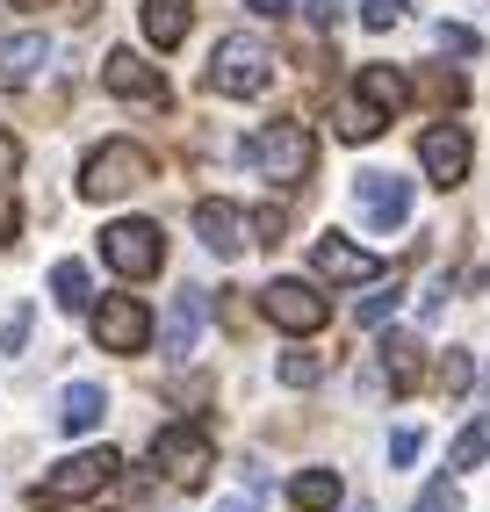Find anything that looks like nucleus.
Wrapping results in <instances>:
<instances>
[{"instance_id": "nucleus-1", "label": "nucleus", "mask_w": 490, "mask_h": 512, "mask_svg": "<svg viewBox=\"0 0 490 512\" xmlns=\"http://www.w3.org/2000/svg\"><path fill=\"white\" fill-rule=\"evenodd\" d=\"M209 94H231V101H245V94H267V80H274V51L260 44V37H224L217 51H209Z\"/></svg>"}, {"instance_id": "nucleus-2", "label": "nucleus", "mask_w": 490, "mask_h": 512, "mask_svg": "<svg viewBox=\"0 0 490 512\" xmlns=\"http://www.w3.org/2000/svg\"><path fill=\"white\" fill-rule=\"evenodd\" d=\"M145 181H152V152H145V145H130V138L94 145L87 166H80V195H87V202H116V195L145 188Z\"/></svg>"}, {"instance_id": "nucleus-3", "label": "nucleus", "mask_w": 490, "mask_h": 512, "mask_svg": "<svg viewBox=\"0 0 490 512\" xmlns=\"http://www.w3.org/2000/svg\"><path fill=\"white\" fill-rule=\"evenodd\" d=\"M245 159H253L274 188H296V181L310 174V159H318V138H310L303 123H267L260 138L245 145Z\"/></svg>"}, {"instance_id": "nucleus-4", "label": "nucleus", "mask_w": 490, "mask_h": 512, "mask_svg": "<svg viewBox=\"0 0 490 512\" xmlns=\"http://www.w3.org/2000/svg\"><path fill=\"white\" fill-rule=\"evenodd\" d=\"M101 260H109L123 282H145V275H159L166 238H159V224H152V217H123V224L101 231Z\"/></svg>"}, {"instance_id": "nucleus-5", "label": "nucleus", "mask_w": 490, "mask_h": 512, "mask_svg": "<svg viewBox=\"0 0 490 512\" xmlns=\"http://www.w3.org/2000/svg\"><path fill=\"white\" fill-rule=\"evenodd\" d=\"M209 462H217V448H209L202 426H166V433L152 440V469H166V484H181V491L202 484Z\"/></svg>"}, {"instance_id": "nucleus-6", "label": "nucleus", "mask_w": 490, "mask_h": 512, "mask_svg": "<svg viewBox=\"0 0 490 512\" xmlns=\"http://www.w3.org/2000/svg\"><path fill=\"white\" fill-rule=\"evenodd\" d=\"M116 469H123V455L116 448H87V455H65L51 476H44V498H101L116 484Z\"/></svg>"}, {"instance_id": "nucleus-7", "label": "nucleus", "mask_w": 490, "mask_h": 512, "mask_svg": "<svg viewBox=\"0 0 490 512\" xmlns=\"http://www.w3.org/2000/svg\"><path fill=\"white\" fill-rule=\"evenodd\" d=\"M94 339H101V354H145L152 311H145L137 296H101V303H94Z\"/></svg>"}, {"instance_id": "nucleus-8", "label": "nucleus", "mask_w": 490, "mask_h": 512, "mask_svg": "<svg viewBox=\"0 0 490 512\" xmlns=\"http://www.w3.org/2000/svg\"><path fill=\"white\" fill-rule=\"evenodd\" d=\"M260 311L282 325V332H318L325 318H332V303L310 289V282H296V275H282V282H267L260 289Z\"/></svg>"}, {"instance_id": "nucleus-9", "label": "nucleus", "mask_w": 490, "mask_h": 512, "mask_svg": "<svg viewBox=\"0 0 490 512\" xmlns=\"http://www.w3.org/2000/svg\"><path fill=\"white\" fill-rule=\"evenodd\" d=\"M469 130L462 123H433L426 138H418V166H426V181L433 188H462L469 181Z\"/></svg>"}, {"instance_id": "nucleus-10", "label": "nucleus", "mask_w": 490, "mask_h": 512, "mask_svg": "<svg viewBox=\"0 0 490 512\" xmlns=\"http://www.w3.org/2000/svg\"><path fill=\"white\" fill-rule=\"evenodd\" d=\"M354 202H361V217H368V231H397L404 217H411V181L404 174H361L354 181Z\"/></svg>"}, {"instance_id": "nucleus-11", "label": "nucleus", "mask_w": 490, "mask_h": 512, "mask_svg": "<svg viewBox=\"0 0 490 512\" xmlns=\"http://www.w3.org/2000/svg\"><path fill=\"white\" fill-rule=\"evenodd\" d=\"M101 87L123 94V101H166V80H159V65H145L137 51H109V65H101Z\"/></svg>"}, {"instance_id": "nucleus-12", "label": "nucleus", "mask_w": 490, "mask_h": 512, "mask_svg": "<svg viewBox=\"0 0 490 512\" xmlns=\"http://www.w3.org/2000/svg\"><path fill=\"white\" fill-rule=\"evenodd\" d=\"M310 267H318L325 282H375V275H382V260L361 253V246H346L339 231H325L318 246H310Z\"/></svg>"}, {"instance_id": "nucleus-13", "label": "nucleus", "mask_w": 490, "mask_h": 512, "mask_svg": "<svg viewBox=\"0 0 490 512\" xmlns=\"http://www.w3.org/2000/svg\"><path fill=\"white\" fill-rule=\"evenodd\" d=\"M202 318H209V296H202V289H181V296H173V311H166L159 347H166L173 361H188V354H195V339H202Z\"/></svg>"}, {"instance_id": "nucleus-14", "label": "nucleus", "mask_w": 490, "mask_h": 512, "mask_svg": "<svg viewBox=\"0 0 490 512\" xmlns=\"http://www.w3.org/2000/svg\"><path fill=\"white\" fill-rule=\"evenodd\" d=\"M195 238H202V246L217 253V260H231V253L245 246V217L231 210V202L209 195V202H195Z\"/></svg>"}, {"instance_id": "nucleus-15", "label": "nucleus", "mask_w": 490, "mask_h": 512, "mask_svg": "<svg viewBox=\"0 0 490 512\" xmlns=\"http://www.w3.org/2000/svg\"><path fill=\"white\" fill-rule=\"evenodd\" d=\"M51 58V37L44 29H22L15 44H0V80L8 87H22V80H37V65Z\"/></svg>"}, {"instance_id": "nucleus-16", "label": "nucleus", "mask_w": 490, "mask_h": 512, "mask_svg": "<svg viewBox=\"0 0 490 512\" xmlns=\"http://www.w3.org/2000/svg\"><path fill=\"white\" fill-rule=\"evenodd\" d=\"M101 412H109L101 383H65V397H58V426H65V433H94Z\"/></svg>"}, {"instance_id": "nucleus-17", "label": "nucleus", "mask_w": 490, "mask_h": 512, "mask_svg": "<svg viewBox=\"0 0 490 512\" xmlns=\"http://www.w3.org/2000/svg\"><path fill=\"white\" fill-rule=\"evenodd\" d=\"M188 22H195V0H145V37L159 51H173L188 37Z\"/></svg>"}, {"instance_id": "nucleus-18", "label": "nucleus", "mask_w": 490, "mask_h": 512, "mask_svg": "<svg viewBox=\"0 0 490 512\" xmlns=\"http://www.w3.org/2000/svg\"><path fill=\"white\" fill-rule=\"evenodd\" d=\"M361 101L382 109V116H397L404 101H411V80L397 73V65H361Z\"/></svg>"}, {"instance_id": "nucleus-19", "label": "nucleus", "mask_w": 490, "mask_h": 512, "mask_svg": "<svg viewBox=\"0 0 490 512\" xmlns=\"http://www.w3.org/2000/svg\"><path fill=\"white\" fill-rule=\"evenodd\" d=\"M339 498H346L339 469H303L296 484H289V505H296V512H332Z\"/></svg>"}, {"instance_id": "nucleus-20", "label": "nucleus", "mask_w": 490, "mask_h": 512, "mask_svg": "<svg viewBox=\"0 0 490 512\" xmlns=\"http://www.w3.org/2000/svg\"><path fill=\"white\" fill-rule=\"evenodd\" d=\"M382 375H390V390H418V339L411 332H382Z\"/></svg>"}, {"instance_id": "nucleus-21", "label": "nucleus", "mask_w": 490, "mask_h": 512, "mask_svg": "<svg viewBox=\"0 0 490 512\" xmlns=\"http://www.w3.org/2000/svg\"><path fill=\"white\" fill-rule=\"evenodd\" d=\"M51 296H58V311H87V303H94L87 267H80V260H58V267H51Z\"/></svg>"}, {"instance_id": "nucleus-22", "label": "nucleus", "mask_w": 490, "mask_h": 512, "mask_svg": "<svg viewBox=\"0 0 490 512\" xmlns=\"http://www.w3.org/2000/svg\"><path fill=\"white\" fill-rule=\"evenodd\" d=\"M483 455H490V419H469L454 433V448H447V469H476Z\"/></svg>"}, {"instance_id": "nucleus-23", "label": "nucleus", "mask_w": 490, "mask_h": 512, "mask_svg": "<svg viewBox=\"0 0 490 512\" xmlns=\"http://www.w3.org/2000/svg\"><path fill=\"white\" fill-rule=\"evenodd\" d=\"M382 123H390L382 109H368V101H346V109H339V138H346V145H368Z\"/></svg>"}, {"instance_id": "nucleus-24", "label": "nucleus", "mask_w": 490, "mask_h": 512, "mask_svg": "<svg viewBox=\"0 0 490 512\" xmlns=\"http://www.w3.org/2000/svg\"><path fill=\"white\" fill-rule=\"evenodd\" d=\"M274 375H282V383H289V390H310V383H318V375H325V361L296 347V354H282V361H274Z\"/></svg>"}, {"instance_id": "nucleus-25", "label": "nucleus", "mask_w": 490, "mask_h": 512, "mask_svg": "<svg viewBox=\"0 0 490 512\" xmlns=\"http://www.w3.org/2000/svg\"><path fill=\"white\" fill-rule=\"evenodd\" d=\"M469 383H476V361H469L462 347H447V354H440V390H447V397H462Z\"/></svg>"}, {"instance_id": "nucleus-26", "label": "nucleus", "mask_w": 490, "mask_h": 512, "mask_svg": "<svg viewBox=\"0 0 490 512\" xmlns=\"http://www.w3.org/2000/svg\"><path fill=\"white\" fill-rule=\"evenodd\" d=\"M397 296H404V289H397V282H382V289H375V296H361V311H354V318H361V325H368V332H382V325H390V311H397Z\"/></svg>"}, {"instance_id": "nucleus-27", "label": "nucleus", "mask_w": 490, "mask_h": 512, "mask_svg": "<svg viewBox=\"0 0 490 512\" xmlns=\"http://www.w3.org/2000/svg\"><path fill=\"white\" fill-rule=\"evenodd\" d=\"M433 44L454 51V58H476V29H469V22H440V29H433Z\"/></svg>"}, {"instance_id": "nucleus-28", "label": "nucleus", "mask_w": 490, "mask_h": 512, "mask_svg": "<svg viewBox=\"0 0 490 512\" xmlns=\"http://www.w3.org/2000/svg\"><path fill=\"white\" fill-rule=\"evenodd\" d=\"M418 448H426V433H418V426H397V433H390V469H411Z\"/></svg>"}, {"instance_id": "nucleus-29", "label": "nucleus", "mask_w": 490, "mask_h": 512, "mask_svg": "<svg viewBox=\"0 0 490 512\" xmlns=\"http://www.w3.org/2000/svg\"><path fill=\"white\" fill-rule=\"evenodd\" d=\"M404 8H411V0H361V22H368V29H397Z\"/></svg>"}, {"instance_id": "nucleus-30", "label": "nucleus", "mask_w": 490, "mask_h": 512, "mask_svg": "<svg viewBox=\"0 0 490 512\" xmlns=\"http://www.w3.org/2000/svg\"><path fill=\"white\" fill-rule=\"evenodd\" d=\"M22 339H29V303H15V311L0 318V354H22Z\"/></svg>"}, {"instance_id": "nucleus-31", "label": "nucleus", "mask_w": 490, "mask_h": 512, "mask_svg": "<svg viewBox=\"0 0 490 512\" xmlns=\"http://www.w3.org/2000/svg\"><path fill=\"white\" fill-rule=\"evenodd\" d=\"M411 512H462V498H454V484H433L426 498H418Z\"/></svg>"}, {"instance_id": "nucleus-32", "label": "nucleus", "mask_w": 490, "mask_h": 512, "mask_svg": "<svg viewBox=\"0 0 490 512\" xmlns=\"http://www.w3.org/2000/svg\"><path fill=\"white\" fill-rule=\"evenodd\" d=\"M282 224H289V217H282V210H274V202H267V210L253 217V231H260V246H274V238H282Z\"/></svg>"}, {"instance_id": "nucleus-33", "label": "nucleus", "mask_w": 490, "mask_h": 512, "mask_svg": "<svg viewBox=\"0 0 490 512\" xmlns=\"http://www.w3.org/2000/svg\"><path fill=\"white\" fill-rule=\"evenodd\" d=\"M418 311H426V318H440V311H447V275H440V282H426V296H418Z\"/></svg>"}, {"instance_id": "nucleus-34", "label": "nucleus", "mask_w": 490, "mask_h": 512, "mask_svg": "<svg viewBox=\"0 0 490 512\" xmlns=\"http://www.w3.org/2000/svg\"><path fill=\"white\" fill-rule=\"evenodd\" d=\"M310 15H318V29H339V15H346V0H310Z\"/></svg>"}, {"instance_id": "nucleus-35", "label": "nucleus", "mask_w": 490, "mask_h": 512, "mask_svg": "<svg viewBox=\"0 0 490 512\" xmlns=\"http://www.w3.org/2000/svg\"><path fill=\"white\" fill-rule=\"evenodd\" d=\"M245 8H253V15H267V22H282V15H289V0H245Z\"/></svg>"}, {"instance_id": "nucleus-36", "label": "nucleus", "mask_w": 490, "mask_h": 512, "mask_svg": "<svg viewBox=\"0 0 490 512\" xmlns=\"http://www.w3.org/2000/svg\"><path fill=\"white\" fill-rule=\"evenodd\" d=\"M217 512H260V505H253V498H224Z\"/></svg>"}, {"instance_id": "nucleus-37", "label": "nucleus", "mask_w": 490, "mask_h": 512, "mask_svg": "<svg viewBox=\"0 0 490 512\" xmlns=\"http://www.w3.org/2000/svg\"><path fill=\"white\" fill-rule=\"evenodd\" d=\"M8 166H15V145H8V138H0V174H8ZM0 188H8V181H0Z\"/></svg>"}]
</instances>
